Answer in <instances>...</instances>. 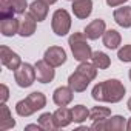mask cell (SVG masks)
Instances as JSON below:
<instances>
[{"instance_id":"obj_11","label":"cell","mask_w":131,"mask_h":131,"mask_svg":"<svg viewBox=\"0 0 131 131\" xmlns=\"http://www.w3.org/2000/svg\"><path fill=\"white\" fill-rule=\"evenodd\" d=\"M90 79L83 74H80L79 71H74L70 77H68V86L74 91V93H83L88 85H90Z\"/></svg>"},{"instance_id":"obj_12","label":"cell","mask_w":131,"mask_h":131,"mask_svg":"<svg viewBox=\"0 0 131 131\" xmlns=\"http://www.w3.org/2000/svg\"><path fill=\"white\" fill-rule=\"evenodd\" d=\"M73 14L83 20L86 17H90L91 11H93V0H73Z\"/></svg>"},{"instance_id":"obj_22","label":"cell","mask_w":131,"mask_h":131,"mask_svg":"<svg viewBox=\"0 0 131 131\" xmlns=\"http://www.w3.org/2000/svg\"><path fill=\"white\" fill-rule=\"evenodd\" d=\"M76 71H79L80 74L86 76L90 80H94L96 76H97V67L94 63H90V62H80V65L76 68Z\"/></svg>"},{"instance_id":"obj_26","label":"cell","mask_w":131,"mask_h":131,"mask_svg":"<svg viewBox=\"0 0 131 131\" xmlns=\"http://www.w3.org/2000/svg\"><path fill=\"white\" fill-rule=\"evenodd\" d=\"M14 14H16V11L13 8V2H11V0H0V20L13 17Z\"/></svg>"},{"instance_id":"obj_20","label":"cell","mask_w":131,"mask_h":131,"mask_svg":"<svg viewBox=\"0 0 131 131\" xmlns=\"http://www.w3.org/2000/svg\"><path fill=\"white\" fill-rule=\"evenodd\" d=\"M126 128V119L123 116H110L106 119V131H123Z\"/></svg>"},{"instance_id":"obj_24","label":"cell","mask_w":131,"mask_h":131,"mask_svg":"<svg viewBox=\"0 0 131 131\" xmlns=\"http://www.w3.org/2000/svg\"><path fill=\"white\" fill-rule=\"evenodd\" d=\"M39 125L45 131H54V129H57V125L54 122V114H51V113H43L39 117Z\"/></svg>"},{"instance_id":"obj_29","label":"cell","mask_w":131,"mask_h":131,"mask_svg":"<svg viewBox=\"0 0 131 131\" xmlns=\"http://www.w3.org/2000/svg\"><path fill=\"white\" fill-rule=\"evenodd\" d=\"M91 129L96 131H106V119L105 120H94L91 125Z\"/></svg>"},{"instance_id":"obj_13","label":"cell","mask_w":131,"mask_h":131,"mask_svg":"<svg viewBox=\"0 0 131 131\" xmlns=\"http://www.w3.org/2000/svg\"><path fill=\"white\" fill-rule=\"evenodd\" d=\"M23 17L20 19V26H19V34L22 37H31L36 32V26H37V20L29 14L25 13L22 14Z\"/></svg>"},{"instance_id":"obj_9","label":"cell","mask_w":131,"mask_h":131,"mask_svg":"<svg viewBox=\"0 0 131 131\" xmlns=\"http://www.w3.org/2000/svg\"><path fill=\"white\" fill-rule=\"evenodd\" d=\"M73 97H74V91L70 86H59L54 91V94H52V100L59 106H67V105H70L73 102Z\"/></svg>"},{"instance_id":"obj_19","label":"cell","mask_w":131,"mask_h":131,"mask_svg":"<svg viewBox=\"0 0 131 131\" xmlns=\"http://www.w3.org/2000/svg\"><path fill=\"white\" fill-rule=\"evenodd\" d=\"M102 40H103V45L108 49H117L120 42H122V37H120V34L116 29H108V31L103 32Z\"/></svg>"},{"instance_id":"obj_2","label":"cell","mask_w":131,"mask_h":131,"mask_svg":"<svg viewBox=\"0 0 131 131\" xmlns=\"http://www.w3.org/2000/svg\"><path fill=\"white\" fill-rule=\"evenodd\" d=\"M45 105H46V97H45V94L40 93V91H34V93H31L26 99L17 102V105H16V113H17L19 116H22V117H28V116L34 114L36 111L45 108Z\"/></svg>"},{"instance_id":"obj_23","label":"cell","mask_w":131,"mask_h":131,"mask_svg":"<svg viewBox=\"0 0 131 131\" xmlns=\"http://www.w3.org/2000/svg\"><path fill=\"white\" fill-rule=\"evenodd\" d=\"M71 111H73V122L76 123H82L90 117V110L83 105H76L71 108Z\"/></svg>"},{"instance_id":"obj_16","label":"cell","mask_w":131,"mask_h":131,"mask_svg":"<svg viewBox=\"0 0 131 131\" xmlns=\"http://www.w3.org/2000/svg\"><path fill=\"white\" fill-rule=\"evenodd\" d=\"M48 3L45 0H34L29 5V14L37 20V22H43L48 16Z\"/></svg>"},{"instance_id":"obj_10","label":"cell","mask_w":131,"mask_h":131,"mask_svg":"<svg viewBox=\"0 0 131 131\" xmlns=\"http://www.w3.org/2000/svg\"><path fill=\"white\" fill-rule=\"evenodd\" d=\"M105 31H106V25H105V20H102V19L93 20V22L88 23L86 28L83 29L85 36H86L90 40H97L100 36H103Z\"/></svg>"},{"instance_id":"obj_14","label":"cell","mask_w":131,"mask_h":131,"mask_svg":"<svg viewBox=\"0 0 131 131\" xmlns=\"http://www.w3.org/2000/svg\"><path fill=\"white\" fill-rule=\"evenodd\" d=\"M19 26H20L19 19H14V17L2 19V22H0V32L5 37H13V36L19 34Z\"/></svg>"},{"instance_id":"obj_21","label":"cell","mask_w":131,"mask_h":131,"mask_svg":"<svg viewBox=\"0 0 131 131\" xmlns=\"http://www.w3.org/2000/svg\"><path fill=\"white\" fill-rule=\"evenodd\" d=\"M91 62L97 67V70H106V68H110V65H111V60H110L108 54H105V52H102V51L93 52Z\"/></svg>"},{"instance_id":"obj_25","label":"cell","mask_w":131,"mask_h":131,"mask_svg":"<svg viewBox=\"0 0 131 131\" xmlns=\"http://www.w3.org/2000/svg\"><path fill=\"white\" fill-rule=\"evenodd\" d=\"M111 116V110L106 106H94L93 110H90V119L94 120H105Z\"/></svg>"},{"instance_id":"obj_37","label":"cell","mask_w":131,"mask_h":131,"mask_svg":"<svg viewBox=\"0 0 131 131\" xmlns=\"http://www.w3.org/2000/svg\"><path fill=\"white\" fill-rule=\"evenodd\" d=\"M128 77H129V80H131V70H129V73H128Z\"/></svg>"},{"instance_id":"obj_4","label":"cell","mask_w":131,"mask_h":131,"mask_svg":"<svg viewBox=\"0 0 131 131\" xmlns=\"http://www.w3.org/2000/svg\"><path fill=\"white\" fill-rule=\"evenodd\" d=\"M51 28L57 36H67L71 29V16L67 9H56L51 20Z\"/></svg>"},{"instance_id":"obj_3","label":"cell","mask_w":131,"mask_h":131,"mask_svg":"<svg viewBox=\"0 0 131 131\" xmlns=\"http://www.w3.org/2000/svg\"><path fill=\"white\" fill-rule=\"evenodd\" d=\"M85 32H73L68 39V45L71 48V52L77 62H88L93 56L91 46L86 42Z\"/></svg>"},{"instance_id":"obj_32","label":"cell","mask_w":131,"mask_h":131,"mask_svg":"<svg viewBox=\"0 0 131 131\" xmlns=\"http://www.w3.org/2000/svg\"><path fill=\"white\" fill-rule=\"evenodd\" d=\"M25 129H42V128H40V125L37 123V125H26Z\"/></svg>"},{"instance_id":"obj_17","label":"cell","mask_w":131,"mask_h":131,"mask_svg":"<svg viewBox=\"0 0 131 131\" xmlns=\"http://www.w3.org/2000/svg\"><path fill=\"white\" fill-rule=\"evenodd\" d=\"M114 22L122 28H131V6L117 8L114 11Z\"/></svg>"},{"instance_id":"obj_8","label":"cell","mask_w":131,"mask_h":131,"mask_svg":"<svg viewBox=\"0 0 131 131\" xmlns=\"http://www.w3.org/2000/svg\"><path fill=\"white\" fill-rule=\"evenodd\" d=\"M36 74H37V80L40 83H49L54 80V76H56V71H54V67L43 59V60H37L36 62Z\"/></svg>"},{"instance_id":"obj_6","label":"cell","mask_w":131,"mask_h":131,"mask_svg":"<svg viewBox=\"0 0 131 131\" xmlns=\"http://www.w3.org/2000/svg\"><path fill=\"white\" fill-rule=\"evenodd\" d=\"M0 60H2V63L5 65V67L11 71H16L20 65H22V59L17 52H14L11 48L8 46H0Z\"/></svg>"},{"instance_id":"obj_18","label":"cell","mask_w":131,"mask_h":131,"mask_svg":"<svg viewBox=\"0 0 131 131\" xmlns=\"http://www.w3.org/2000/svg\"><path fill=\"white\" fill-rule=\"evenodd\" d=\"M14 126H16V120L13 119L9 108L5 103H2L0 105V131H6Z\"/></svg>"},{"instance_id":"obj_28","label":"cell","mask_w":131,"mask_h":131,"mask_svg":"<svg viewBox=\"0 0 131 131\" xmlns=\"http://www.w3.org/2000/svg\"><path fill=\"white\" fill-rule=\"evenodd\" d=\"M11 2H13V8H14L16 14H25V11L28 8L26 0H11Z\"/></svg>"},{"instance_id":"obj_27","label":"cell","mask_w":131,"mask_h":131,"mask_svg":"<svg viewBox=\"0 0 131 131\" xmlns=\"http://www.w3.org/2000/svg\"><path fill=\"white\" fill-rule=\"evenodd\" d=\"M117 57H119L120 62H125V63L131 62V45L122 46V48L119 49V52H117Z\"/></svg>"},{"instance_id":"obj_5","label":"cell","mask_w":131,"mask_h":131,"mask_svg":"<svg viewBox=\"0 0 131 131\" xmlns=\"http://www.w3.org/2000/svg\"><path fill=\"white\" fill-rule=\"evenodd\" d=\"M14 79H16V83L20 88H29L37 79L36 67H32V65H29V63H22L20 67L14 71Z\"/></svg>"},{"instance_id":"obj_7","label":"cell","mask_w":131,"mask_h":131,"mask_svg":"<svg viewBox=\"0 0 131 131\" xmlns=\"http://www.w3.org/2000/svg\"><path fill=\"white\" fill-rule=\"evenodd\" d=\"M43 59L51 65V67L57 68V67H62V65L67 62V52L62 46H49L45 54H43Z\"/></svg>"},{"instance_id":"obj_35","label":"cell","mask_w":131,"mask_h":131,"mask_svg":"<svg viewBox=\"0 0 131 131\" xmlns=\"http://www.w3.org/2000/svg\"><path fill=\"white\" fill-rule=\"evenodd\" d=\"M45 2H46L48 5H52V3H56V2H57V0H45Z\"/></svg>"},{"instance_id":"obj_34","label":"cell","mask_w":131,"mask_h":131,"mask_svg":"<svg viewBox=\"0 0 131 131\" xmlns=\"http://www.w3.org/2000/svg\"><path fill=\"white\" fill-rule=\"evenodd\" d=\"M77 129H79V131H88V126H79Z\"/></svg>"},{"instance_id":"obj_38","label":"cell","mask_w":131,"mask_h":131,"mask_svg":"<svg viewBox=\"0 0 131 131\" xmlns=\"http://www.w3.org/2000/svg\"><path fill=\"white\" fill-rule=\"evenodd\" d=\"M70 2H73V0H70Z\"/></svg>"},{"instance_id":"obj_33","label":"cell","mask_w":131,"mask_h":131,"mask_svg":"<svg viewBox=\"0 0 131 131\" xmlns=\"http://www.w3.org/2000/svg\"><path fill=\"white\" fill-rule=\"evenodd\" d=\"M126 129H128V131H131V117L126 120Z\"/></svg>"},{"instance_id":"obj_31","label":"cell","mask_w":131,"mask_h":131,"mask_svg":"<svg viewBox=\"0 0 131 131\" xmlns=\"http://www.w3.org/2000/svg\"><path fill=\"white\" fill-rule=\"evenodd\" d=\"M128 0H106V5L111 6V8H116V6H120L123 3H126Z\"/></svg>"},{"instance_id":"obj_30","label":"cell","mask_w":131,"mask_h":131,"mask_svg":"<svg viewBox=\"0 0 131 131\" xmlns=\"http://www.w3.org/2000/svg\"><path fill=\"white\" fill-rule=\"evenodd\" d=\"M0 91H2V94H0V97H2V103H5L8 99H9V90L5 83L0 85Z\"/></svg>"},{"instance_id":"obj_15","label":"cell","mask_w":131,"mask_h":131,"mask_svg":"<svg viewBox=\"0 0 131 131\" xmlns=\"http://www.w3.org/2000/svg\"><path fill=\"white\" fill-rule=\"evenodd\" d=\"M52 114H54V122H56L57 128H65L73 122V111L67 106H60Z\"/></svg>"},{"instance_id":"obj_1","label":"cell","mask_w":131,"mask_h":131,"mask_svg":"<svg viewBox=\"0 0 131 131\" xmlns=\"http://www.w3.org/2000/svg\"><path fill=\"white\" fill-rule=\"evenodd\" d=\"M91 96L94 100L97 102H108V103H117L123 99L125 96V86L120 80L117 79H110L105 82L97 83L93 91Z\"/></svg>"},{"instance_id":"obj_36","label":"cell","mask_w":131,"mask_h":131,"mask_svg":"<svg viewBox=\"0 0 131 131\" xmlns=\"http://www.w3.org/2000/svg\"><path fill=\"white\" fill-rule=\"evenodd\" d=\"M128 110H129V111H131V97H129V99H128Z\"/></svg>"}]
</instances>
